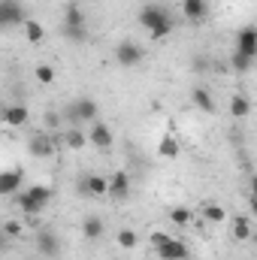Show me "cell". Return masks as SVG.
<instances>
[{"label": "cell", "instance_id": "30bf717a", "mask_svg": "<svg viewBox=\"0 0 257 260\" xmlns=\"http://www.w3.org/2000/svg\"><path fill=\"white\" fill-rule=\"evenodd\" d=\"M21 179H24V170L15 167V170H0V197H12L21 188Z\"/></svg>", "mask_w": 257, "mask_h": 260}, {"label": "cell", "instance_id": "7c38bea8", "mask_svg": "<svg viewBox=\"0 0 257 260\" xmlns=\"http://www.w3.org/2000/svg\"><path fill=\"white\" fill-rule=\"evenodd\" d=\"M37 248H40V254H46V257H55V254L61 251V242H58V236H55L52 230H46V227H37Z\"/></svg>", "mask_w": 257, "mask_h": 260}, {"label": "cell", "instance_id": "3957f363", "mask_svg": "<svg viewBox=\"0 0 257 260\" xmlns=\"http://www.w3.org/2000/svg\"><path fill=\"white\" fill-rule=\"evenodd\" d=\"M142 58H145V49L133 40H124V43L115 46V64L118 67H136Z\"/></svg>", "mask_w": 257, "mask_h": 260}, {"label": "cell", "instance_id": "ffe728a7", "mask_svg": "<svg viewBox=\"0 0 257 260\" xmlns=\"http://www.w3.org/2000/svg\"><path fill=\"white\" fill-rule=\"evenodd\" d=\"M82 24H88V15L73 3V6H67L64 9V24L61 27H82Z\"/></svg>", "mask_w": 257, "mask_h": 260}, {"label": "cell", "instance_id": "5b68a950", "mask_svg": "<svg viewBox=\"0 0 257 260\" xmlns=\"http://www.w3.org/2000/svg\"><path fill=\"white\" fill-rule=\"evenodd\" d=\"M24 6L21 0H0V30L3 27H15V24H24Z\"/></svg>", "mask_w": 257, "mask_h": 260}, {"label": "cell", "instance_id": "8992f818", "mask_svg": "<svg viewBox=\"0 0 257 260\" xmlns=\"http://www.w3.org/2000/svg\"><path fill=\"white\" fill-rule=\"evenodd\" d=\"M106 197H112L115 203H121V200L130 197V176L124 170H118V173H112L106 179Z\"/></svg>", "mask_w": 257, "mask_h": 260}, {"label": "cell", "instance_id": "277c9868", "mask_svg": "<svg viewBox=\"0 0 257 260\" xmlns=\"http://www.w3.org/2000/svg\"><path fill=\"white\" fill-rule=\"evenodd\" d=\"M27 151H30L34 157H52V154L58 151V142L49 136V130H37V133L27 139Z\"/></svg>", "mask_w": 257, "mask_h": 260}, {"label": "cell", "instance_id": "836d02e7", "mask_svg": "<svg viewBox=\"0 0 257 260\" xmlns=\"http://www.w3.org/2000/svg\"><path fill=\"white\" fill-rule=\"evenodd\" d=\"M0 118H3V103H0Z\"/></svg>", "mask_w": 257, "mask_h": 260}, {"label": "cell", "instance_id": "4dcf8cb0", "mask_svg": "<svg viewBox=\"0 0 257 260\" xmlns=\"http://www.w3.org/2000/svg\"><path fill=\"white\" fill-rule=\"evenodd\" d=\"M0 230H3V233H6V236L12 239V236H21V230H24V227H21V221H6V224H3Z\"/></svg>", "mask_w": 257, "mask_h": 260}, {"label": "cell", "instance_id": "8fae6325", "mask_svg": "<svg viewBox=\"0 0 257 260\" xmlns=\"http://www.w3.org/2000/svg\"><path fill=\"white\" fill-rule=\"evenodd\" d=\"M67 115L73 118V121H97V103L94 100H76L70 109H67Z\"/></svg>", "mask_w": 257, "mask_h": 260}, {"label": "cell", "instance_id": "e0dca14e", "mask_svg": "<svg viewBox=\"0 0 257 260\" xmlns=\"http://www.w3.org/2000/svg\"><path fill=\"white\" fill-rule=\"evenodd\" d=\"M85 194L91 197H106V179L103 176H97V173H91V176H85L82 179V185H79Z\"/></svg>", "mask_w": 257, "mask_h": 260}, {"label": "cell", "instance_id": "52a82bcc", "mask_svg": "<svg viewBox=\"0 0 257 260\" xmlns=\"http://www.w3.org/2000/svg\"><path fill=\"white\" fill-rule=\"evenodd\" d=\"M154 251H157V257H160V260H188V257H191L188 245H185V242H179V239H173V236H170V239H164Z\"/></svg>", "mask_w": 257, "mask_h": 260}, {"label": "cell", "instance_id": "5bb4252c", "mask_svg": "<svg viewBox=\"0 0 257 260\" xmlns=\"http://www.w3.org/2000/svg\"><path fill=\"white\" fill-rule=\"evenodd\" d=\"M182 9H185V18L191 24H203L209 18V0H185Z\"/></svg>", "mask_w": 257, "mask_h": 260}, {"label": "cell", "instance_id": "d6986e66", "mask_svg": "<svg viewBox=\"0 0 257 260\" xmlns=\"http://www.w3.org/2000/svg\"><path fill=\"white\" fill-rule=\"evenodd\" d=\"M64 145H67V148H73V151L85 148V145H88V136H85V130L67 127V130H64Z\"/></svg>", "mask_w": 257, "mask_h": 260}, {"label": "cell", "instance_id": "ba28073f", "mask_svg": "<svg viewBox=\"0 0 257 260\" xmlns=\"http://www.w3.org/2000/svg\"><path fill=\"white\" fill-rule=\"evenodd\" d=\"M233 52H239V55H245V58H254L257 55V30L254 24H245L239 34H236V49Z\"/></svg>", "mask_w": 257, "mask_h": 260}, {"label": "cell", "instance_id": "4fadbf2b", "mask_svg": "<svg viewBox=\"0 0 257 260\" xmlns=\"http://www.w3.org/2000/svg\"><path fill=\"white\" fill-rule=\"evenodd\" d=\"M167 15H170V12H167L164 6H157V3H145V6L139 9V24H142L145 30H151V27H154L157 21H164Z\"/></svg>", "mask_w": 257, "mask_h": 260}, {"label": "cell", "instance_id": "44dd1931", "mask_svg": "<svg viewBox=\"0 0 257 260\" xmlns=\"http://www.w3.org/2000/svg\"><path fill=\"white\" fill-rule=\"evenodd\" d=\"M248 112H251V100L242 97V94H233V97H230V115H233V118H245Z\"/></svg>", "mask_w": 257, "mask_h": 260}, {"label": "cell", "instance_id": "ac0fdd59", "mask_svg": "<svg viewBox=\"0 0 257 260\" xmlns=\"http://www.w3.org/2000/svg\"><path fill=\"white\" fill-rule=\"evenodd\" d=\"M251 236H254L251 218H248V215H236V218H233V239H236V242H248Z\"/></svg>", "mask_w": 257, "mask_h": 260}, {"label": "cell", "instance_id": "4316f807", "mask_svg": "<svg viewBox=\"0 0 257 260\" xmlns=\"http://www.w3.org/2000/svg\"><path fill=\"white\" fill-rule=\"evenodd\" d=\"M148 34H151V40H164V37H170V34H173V15H167L164 21H157Z\"/></svg>", "mask_w": 257, "mask_h": 260}, {"label": "cell", "instance_id": "484cf974", "mask_svg": "<svg viewBox=\"0 0 257 260\" xmlns=\"http://www.w3.org/2000/svg\"><path fill=\"white\" fill-rule=\"evenodd\" d=\"M170 221L176 224V227H188L194 221L191 209H185V206H176V209H170Z\"/></svg>", "mask_w": 257, "mask_h": 260}, {"label": "cell", "instance_id": "9a60e30c", "mask_svg": "<svg viewBox=\"0 0 257 260\" xmlns=\"http://www.w3.org/2000/svg\"><path fill=\"white\" fill-rule=\"evenodd\" d=\"M179 151H182L179 139H176L173 133H164V136H160V142H157V154H160L164 160H173V157H179Z\"/></svg>", "mask_w": 257, "mask_h": 260}, {"label": "cell", "instance_id": "83f0119b", "mask_svg": "<svg viewBox=\"0 0 257 260\" xmlns=\"http://www.w3.org/2000/svg\"><path fill=\"white\" fill-rule=\"evenodd\" d=\"M64 30V40L70 43H88V24H82V27H61Z\"/></svg>", "mask_w": 257, "mask_h": 260}, {"label": "cell", "instance_id": "7a4b0ae2", "mask_svg": "<svg viewBox=\"0 0 257 260\" xmlns=\"http://www.w3.org/2000/svg\"><path fill=\"white\" fill-rule=\"evenodd\" d=\"M85 136H88V142H91L94 148H100V151H106V148L115 145V133H112L109 124H103V121H91V127L85 130Z\"/></svg>", "mask_w": 257, "mask_h": 260}, {"label": "cell", "instance_id": "7402d4cb", "mask_svg": "<svg viewBox=\"0 0 257 260\" xmlns=\"http://www.w3.org/2000/svg\"><path fill=\"white\" fill-rule=\"evenodd\" d=\"M203 218H206L209 224H224V221H227V212H224L221 203H206V206H203Z\"/></svg>", "mask_w": 257, "mask_h": 260}, {"label": "cell", "instance_id": "f546056e", "mask_svg": "<svg viewBox=\"0 0 257 260\" xmlns=\"http://www.w3.org/2000/svg\"><path fill=\"white\" fill-rule=\"evenodd\" d=\"M254 64V58H245V55H239V52H233V70L236 73H248Z\"/></svg>", "mask_w": 257, "mask_h": 260}, {"label": "cell", "instance_id": "9c48e42d", "mask_svg": "<svg viewBox=\"0 0 257 260\" xmlns=\"http://www.w3.org/2000/svg\"><path fill=\"white\" fill-rule=\"evenodd\" d=\"M6 127H24L30 121V109L24 103H12V106H3V118H0Z\"/></svg>", "mask_w": 257, "mask_h": 260}, {"label": "cell", "instance_id": "d4e9b609", "mask_svg": "<svg viewBox=\"0 0 257 260\" xmlns=\"http://www.w3.org/2000/svg\"><path fill=\"white\" fill-rule=\"evenodd\" d=\"M115 242H118V248H124V251H133V248L139 245V236H136V230H130V227H124V230H118Z\"/></svg>", "mask_w": 257, "mask_h": 260}, {"label": "cell", "instance_id": "d6a6232c", "mask_svg": "<svg viewBox=\"0 0 257 260\" xmlns=\"http://www.w3.org/2000/svg\"><path fill=\"white\" fill-rule=\"evenodd\" d=\"M6 242H9V236H6V233L0 230V251H3V245H6Z\"/></svg>", "mask_w": 257, "mask_h": 260}, {"label": "cell", "instance_id": "6da1fadb", "mask_svg": "<svg viewBox=\"0 0 257 260\" xmlns=\"http://www.w3.org/2000/svg\"><path fill=\"white\" fill-rule=\"evenodd\" d=\"M12 200H15V206L30 218V215H40L49 203H52V188L49 185H30V188H18L15 194H12Z\"/></svg>", "mask_w": 257, "mask_h": 260}, {"label": "cell", "instance_id": "f1b7e54d", "mask_svg": "<svg viewBox=\"0 0 257 260\" xmlns=\"http://www.w3.org/2000/svg\"><path fill=\"white\" fill-rule=\"evenodd\" d=\"M34 76H37V82H40V85H52V82H55V70H52L49 64H40Z\"/></svg>", "mask_w": 257, "mask_h": 260}, {"label": "cell", "instance_id": "2e32d148", "mask_svg": "<svg viewBox=\"0 0 257 260\" xmlns=\"http://www.w3.org/2000/svg\"><path fill=\"white\" fill-rule=\"evenodd\" d=\"M191 100H194V106H197L200 112H209V115H212V112L218 109V106H215V97L209 94V88H194Z\"/></svg>", "mask_w": 257, "mask_h": 260}, {"label": "cell", "instance_id": "1f68e13d", "mask_svg": "<svg viewBox=\"0 0 257 260\" xmlns=\"http://www.w3.org/2000/svg\"><path fill=\"white\" fill-rule=\"evenodd\" d=\"M43 121H46V130H58L64 118H61L58 112H46V118H43Z\"/></svg>", "mask_w": 257, "mask_h": 260}, {"label": "cell", "instance_id": "603a6c76", "mask_svg": "<svg viewBox=\"0 0 257 260\" xmlns=\"http://www.w3.org/2000/svg\"><path fill=\"white\" fill-rule=\"evenodd\" d=\"M82 236H85V239H91V242H94V239H100V236H103V221H100V218H94V215H91V218H85V221H82Z\"/></svg>", "mask_w": 257, "mask_h": 260}, {"label": "cell", "instance_id": "cb8c5ba5", "mask_svg": "<svg viewBox=\"0 0 257 260\" xmlns=\"http://www.w3.org/2000/svg\"><path fill=\"white\" fill-rule=\"evenodd\" d=\"M24 37H27V43H43V37H46V27L40 24V21H34V18H24Z\"/></svg>", "mask_w": 257, "mask_h": 260}]
</instances>
